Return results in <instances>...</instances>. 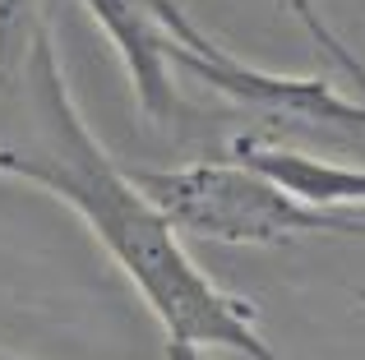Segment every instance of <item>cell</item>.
<instances>
[{"label":"cell","instance_id":"3","mask_svg":"<svg viewBox=\"0 0 365 360\" xmlns=\"http://www.w3.org/2000/svg\"><path fill=\"white\" fill-rule=\"evenodd\" d=\"M98 14V23L111 33L125 70L134 83V102L148 120H171L176 116V92L167 79V37L190 33V18L171 0H83Z\"/></svg>","mask_w":365,"mask_h":360},{"label":"cell","instance_id":"6","mask_svg":"<svg viewBox=\"0 0 365 360\" xmlns=\"http://www.w3.org/2000/svg\"><path fill=\"white\" fill-rule=\"evenodd\" d=\"M167 360H208V346H190V342H167Z\"/></svg>","mask_w":365,"mask_h":360},{"label":"cell","instance_id":"7","mask_svg":"<svg viewBox=\"0 0 365 360\" xmlns=\"http://www.w3.org/2000/svg\"><path fill=\"white\" fill-rule=\"evenodd\" d=\"M0 360H19V356H0Z\"/></svg>","mask_w":365,"mask_h":360},{"label":"cell","instance_id":"4","mask_svg":"<svg viewBox=\"0 0 365 360\" xmlns=\"http://www.w3.org/2000/svg\"><path fill=\"white\" fill-rule=\"evenodd\" d=\"M227 157L259 166L282 189L319 208H365V166L356 162H324L305 148H287L268 134H236L227 144Z\"/></svg>","mask_w":365,"mask_h":360},{"label":"cell","instance_id":"5","mask_svg":"<svg viewBox=\"0 0 365 360\" xmlns=\"http://www.w3.org/2000/svg\"><path fill=\"white\" fill-rule=\"evenodd\" d=\"M42 33H46L42 0H0V88H14L24 79Z\"/></svg>","mask_w":365,"mask_h":360},{"label":"cell","instance_id":"2","mask_svg":"<svg viewBox=\"0 0 365 360\" xmlns=\"http://www.w3.org/2000/svg\"><path fill=\"white\" fill-rule=\"evenodd\" d=\"M180 235L217 245H287L296 235H365V208H319L241 157L125 166Z\"/></svg>","mask_w":365,"mask_h":360},{"label":"cell","instance_id":"1","mask_svg":"<svg viewBox=\"0 0 365 360\" xmlns=\"http://www.w3.org/2000/svg\"><path fill=\"white\" fill-rule=\"evenodd\" d=\"M19 83L28 88L33 134L19 144H0V176L28 180L56 194L61 203H70L102 240V250L125 268L134 291L148 300L167 342L217 346V351H236L245 360H287L264 342L255 324V305L222 291L195 268V259L180 250V231L167 222V213L88 134L65 88L51 33H42V42L33 46V60Z\"/></svg>","mask_w":365,"mask_h":360}]
</instances>
